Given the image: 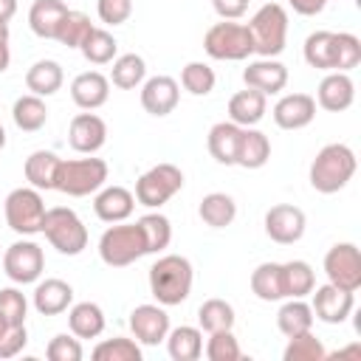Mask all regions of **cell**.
Returning a JSON list of instances; mask_svg holds the SVG:
<instances>
[{
    "mask_svg": "<svg viewBox=\"0 0 361 361\" xmlns=\"http://www.w3.org/2000/svg\"><path fill=\"white\" fill-rule=\"evenodd\" d=\"M195 282L192 262L180 254H164L149 265V293L164 307H175L189 299Z\"/></svg>",
    "mask_w": 361,
    "mask_h": 361,
    "instance_id": "obj_1",
    "label": "cell"
},
{
    "mask_svg": "<svg viewBox=\"0 0 361 361\" xmlns=\"http://www.w3.org/2000/svg\"><path fill=\"white\" fill-rule=\"evenodd\" d=\"M355 166H358L355 152L347 144H324L316 152L307 178L319 195H336L353 180Z\"/></svg>",
    "mask_w": 361,
    "mask_h": 361,
    "instance_id": "obj_2",
    "label": "cell"
},
{
    "mask_svg": "<svg viewBox=\"0 0 361 361\" xmlns=\"http://www.w3.org/2000/svg\"><path fill=\"white\" fill-rule=\"evenodd\" d=\"M248 31L254 39V54L265 56V59H276L285 51L288 42V11L285 6L268 0L265 6H259L254 11V17L248 20Z\"/></svg>",
    "mask_w": 361,
    "mask_h": 361,
    "instance_id": "obj_3",
    "label": "cell"
},
{
    "mask_svg": "<svg viewBox=\"0 0 361 361\" xmlns=\"http://www.w3.org/2000/svg\"><path fill=\"white\" fill-rule=\"evenodd\" d=\"M107 164L102 158H73V161H59L56 169V180L54 189L71 197H85V195H96L104 183H107Z\"/></svg>",
    "mask_w": 361,
    "mask_h": 361,
    "instance_id": "obj_4",
    "label": "cell"
},
{
    "mask_svg": "<svg viewBox=\"0 0 361 361\" xmlns=\"http://www.w3.org/2000/svg\"><path fill=\"white\" fill-rule=\"evenodd\" d=\"M144 254H147V240H144V231L138 223H124V220L113 223L99 237V257L110 268L133 265Z\"/></svg>",
    "mask_w": 361,
    "mask_h": 361,
    "instance_id": "obj_5",
    "label": "cell"
},
{
    "mask_svg": "<svg viewBox=\"0 0 361 361\" xmlns=\"http://www.w3.org/2000/svg\"><path fill=\"white\" fill-rule=\"evenodd\" d=\"M42 234L65 257H76L87 248V228H85L82 217L68 206H54L45 212Z\"/></svg>",
    "mask_w": 361,
    "mask_h": 361,
    "instance_id": "obj_6",
    "label": "cell"
},
{
    "mask_svg": "<svg viewBox=\"0 0 361 361\" xmlns=\"http://www.w3.org/2000/svg\"><path fill=\"white\" fill-rule=\"evenodd\" d=\"M203 51L220 62H243L254 54V39H251L248 25L223 20V23H214L203 34Z\"/></svg>",
    "mask_w": 361,
    "mask_h": 361,
    "instance_id": "obj_7",
    "label": "cell"
},
{
    "mask_svg": "<svg viewBox=\"0 0 361 361\" xmlns=\"http://www.w3.org/2000/svg\"><path fill=\"white\" fill-rule=\"evenodd\" d=\"M45 200L39 195V189L34 186H17L6 195V203H3V214H6V223L14 234L20 237H31V234H39L42 231V217H45Z\"/></svg>",
    "mask_w": 361,
    "mask_h": 361,
    "instance_id": "obj_8",
    "label": "cell"
},
{
    "mask_svg": "<svg viewBox=\"0 0 361 361\" xmlns=\"http://www.w3.org/2000/svg\"><path fill=\"white\" fill-rule=\"evenodd\" d=\"M183 189V172L175 164H155L135 180V203L147 209H161Z\"/></svg>",
    "mask_w": 361,
    "mask_h": 361,
    "instance_id": "obj_9",
    "label": "cell"
},
{
    "mask_svg": "<svg viewBox=\"0 0 361 361\" xmlns=\"http://www.w3.org/2000/svg\"><path fill=\"white\" fill-rule=\"evenodd\" d=\"M3 274L14 282V285H31L42 276L45 271V254L34 240H17L6 248L3 254Z\"/></svg>",
    "mask_w": 361,
    "mask_h": 361,
    "instance_id": "obj_10",
    "label": "cell"
},
{
    "mask_svg": "<svg viewBox=\"0 0 361 361\" xmlns=\"http://www.w3.org/2000/svg\"><path fill=\"white\" fill-rule=\"evenodd\" d=\"M324 274H327V282H333L336 288L355 293L361 288V251H358V245L355 243H336L324 254Z\"/></svg>",
    "mask_w": 361,
    "mask_h": 361,
    "instance_id": "obj_11",
    "label": "cell"
},
{
    "mask_svg": "<svg viewBox=\"0 0 361 361\" xmlns=\"http://www.w3.org/2000/svg\"><path fill=\"white\" fill-rule=\"evenodd\" d=\"M307 228V217L293 203H276L265 212V234L279 245H293L302 240Z\"/></svg>",
    "mask_w": 361,
    "mask_h": 361,
    "instance_id": "obj_12",
    "label": "cell"
},
{
    "mask_svg": "<svg viewBox=\"0 0 361 361\" xmlns=\"http://www.w3.org/2000/svg\"><path fill=\"white\" fill-rule=\"evenodd\" d=\"M310 293H313V302H310L313 319H319L324 324H341V322H347V316L355 307V296L350 290H344V288H336L333 282L319 285Z\"/></svg>",
    "mask_w": 361,
    "mask_h": 361,
    "instance_id": "obj_13",
    "label": "cell"
},
{
    "mask_svg": "<svg viewBox=\"0 0 361 361\" xmlns=\"http://www.w3.org/2000/svg\"><path fill=\"white\" fill-rule=\"evenodd\" d=\"M107 141V124L102 116H96L93 110H85L79 116L71 118V127H68V144L82 152V155H93L104 147Z\"/></svg>",
    "mask_w": 361,
    "mask_h": 361,
    "instance_id": "obj_14",
    "label": "cell"
},
{
    "mask_svg": "<svg viewBox=\"0 0 361 361\" xmlns=\"http://www.w3.org/2000/svg\"><path fill=\"white\" fill-rule=\"evenodd\" d=\"M178 99H180V85L172 76L161 73L141 82V107L155 118L169 116L178 107Z\"/></svg>",
    "mask_w": 361,
    "mask_h": 361,
    "instance_id": "obj_15",
    "label": "cell"
},
{
    "mask_svg": "<svg viewBox=\"0 0 361 361\" xmlns=\"http://www.w3.org/2000/svg\"><path fill=\"white\" fill-rule=\"evenodd\" d=\"M130 330H133L138 344H147V347L161 344L169 333V316H166L164 305H138V307H133Z\"/></svg>",
    "mask_w": 361,
    "mask_h": 361,
    "instance_id": "obj_16",
    "label": "cell"
},
{
    "mask_svg": "<svg viewBox=\"0 0 361 361\" xmlns=\"http://www.w3.org/2000/svg\"><path fill=\"white\" fill-rule=\"evenodd\" d=\"M316 118V99L310 93H285L274 104V121L279 130H302Z\"/></svg>",
    "mask_w": 361,
    "mask_h": 361,
    "instance_id": "obj_17",
    "label": "cell"
},
{
    "mask_svg": "<svg viewBox=\"0 0 361 361\" xmlns=\"http://www.w3.org/2000/svg\"><path fill=\"white\" fill-rule=\"evenodd\" d=\"M243 82L245 87H254L265 96H274V93H282L285 85H288V68L279 62V59H254L248 62V68L243 71Z\"/></svg>",
    "mask_w": 361,
    "mask_h": 361,
    "instance_id": "obj_18",
    "label": "cell"
},
{
    "mask_svg": "<svg viewBox=\"0 0 361 361\" xmlns=\"http://www.w3.org/2000/svg\"><path fill=\"white\" fill-rule=\"evenodd\" d=\"M355 102V82L350 79V73L341 71H330L316 90V104L327 113H344L350 104Z\"/></svg>",
    "mask_w": 361,
    "mask_h": 361,
    "instance_id": "obj_19",
    "label": "cell"
},
{
    "mask_svg": "<svg viewBox=\"0 0 361 361\" xmlns=\"http://www.w3.org/2000/svg\"><path fill=\"white\" fill-rule=\"evenodd\" d=\"M31 302H34V310L39 316H59L73 305V288L65 279H56V276L37 279Z\"/></svg>",
    "mask_w": 361,
    "mask_h": 361,
    "instance_id": "obj_20",
    "label": "cell"
},
{
    "mask_svg": "<svg viewBox=\"0 0 361 361\" xmlns=\"http://www.w3.org/2000/svg\"><path fill=\"white\" fill-rule=\"evenodd\" d=\"M135 209V195L124 186H102L93 197V212L104 223H121L133 214Z\"/></svg>",
    "mask_w": 361,
    "mask_h": 361,
    "instance_id": "obj_21",
    "label": "cell"
},
{
    "mask_svg": "<svg viewBox=\"0 0 361 361\" xmlns=\"http://www.w3.org/2000/svg\"><path fill=\"white\" fill-rule=\"evenodd\" d=\"M110 96V79L99 71H85L71 82V99L82 110H99Z\"/></svg>",
    "mask_w": 361,
    "mask_h": 361,
    "instance_id": "obj_22",
    "label": "cell"
},
{
    "mask_svg": "<svg viewBox=\"0 0 361 361\" xmlns=\"http://www.w3.org/2000/svg\"><path fill=\"white\" fill-rule=\"evenodd\" d=\"M265 110H268V96L254 87L237 90L228 99V121H234L240 127H257L262 121Z\"/></svg>",
    "mask_w": 361,
    "mask_h": 361,
    "instance_id": "obj_23",
    "label": "cell"
},
{
    "mask_svg": "<svg viewBox=\"0 0 361 361\" xmlns=\"http://www.w3.org/2000/svg\"><path fill=\"white\" fill-rule=\"evenodd\" d=\"M240 135H243V127L240 124H234V121H217L209 130V135H206V147H209L212 158L217 164H223V166H234Z\"/></svg>",
    "mask_w": 361,
    "mask_h": 361,
    "instance_id": "obj_24",
    "label": "cell"
},
{
    "mask_svg": "<svg viewBox=\"0 0 361 361\" xmlns=\"http://www.w3.org/2000/svg\"><path fill=\"white\" fill-rule=\"evenodd\" d=\"M271 158V141L262 130L257 127H243V135H240V147H237V161L234 166H243V169H262Z\"/></svg>",
    "mask_w": 361,
    "mask_h": 361,
    "instance_id": "obj_25",
    "label": "cell"
},
{
    "mask_svg": "<svg viewBox=\"0 0 361 361\" xmlns=\"http://www.w3.org/2000/svg\"><path fill=\"white\" fill-rule=\"evenodd\" d=\"M68 6L62 0H34L28 8V25L39 39H54Z\"/></svg>",
    "mask_w": 361,
    "mask_h": 361,
    "instance_id": "obj_26",
    "label": "cell"
},
{
    "mask_svg": "<svg viewBox=\"0 0 361 361\" xmlns=\"http://www.w3.org/2000/svg\"><path fill=\"white\" fill-rule=\"evenodd\" d=\"M68 327L76 338H99L104 333V310L96 302H76L68 307Z\"/></svg>",
    "mask_w": 361,
    "mask_h": 361,
    "instance_id": "obj_27",
    "label": "cell"
},
{
    "mask_svg": "<svg viewBox=\"0 0 361 361\" xmlns=\"http://www.w3.org/2000/svg\"><path fill=\"white\" fill-rule=\"evenodd\" d=\"M65 82L62 65L56 59H37L28 71H25V87L34 96H54Z\"/></svg>",
    "mask_w": 361,
    "mask_h": 361,
    "instance_id": "obj_28",
    "label": "cell"
},
{
    "mask_svg": "<svg viewBox=\"0 0 361 361\" xmlns=\"http://www.w3.org/2000/svg\"><path fill=\"white\" fill-rule=\"evenodd\" d=\"M59 161H62V158H59L56 152H51V149H37V152H31V155L25 158V166H23L25 180H28L34 189H39V192L54 189Z\"/></svg>",
    "mask_w": 361,
    "mask_h": 361,
    "instance_id": "obj_29",
    "label": "cell"
},
{
    "mask_svg": "<svg viewBox=\"0 0 361 361\" xmlns=\"http://www.w3.org/2000/svg\"><path fill=\"white\" fill-rule=\"evenodd\" d=\"M166 353L172 361H195L203 353V330L192 324H180L166 333Z\"/></svg>",
    "mask_w": 361,
    "mask_h": 361,
    "instance_id": "obj_30",
    "label": "cell"
},
{
    "mask_svg": "<svg viewBox=\"0 0 361 361\" xmlns=\"http://www.w3.org/2000/svg\"><path fill=\"white\" fill-rule=\"evenodd\" d=\"M305 62L316 71H336V31H313L305 39Z\"/></svg>",
    "mask_w": 361,
    "mask_h": 361,
    "instance_id": "obj_31",
    "label": "cell"
},
{
    "mask_svg": "<svg viewBox=\"0 0 361 361\" xmlns=\"http://www.w3.org/2000/svg\"><path fill=\"white\" fill-rule=\"evenodd\" d=\"M197 214H200V220H203L206 226H212V228H226V226H231L234 217H237V203H234V197L226 195V192H209V195H203V200H200V206H197Z\"/></svg>",
    "mask_w": 361,
    "mask_h": 361,
    "instance_id": "obj_32",
    "label": "cell"
},
{
    "mask_svg": "<svg viewBox=\"0 0 361 361\" xmlns=\"http://www.w3.org/2000/svg\"><path fill=\"white\" fill-rule=\"evenodd\" d=\"M251 290L262 302H279V299H285L282 262H259L251 271Z\"/></svg>",
    "mask_w": 361,
    "mask_h": 361,
    "instance_id": "obj_33",
    "label": "cell"
},
{
    "mask_svg": "<svg viewBox=\"0 0 361 361\" xmlns=\"http://www.w3.org/2000/svg\"><path fill=\"white\" fill-rule=\"evenodd\" d=\"M276 327L285 338L299 336L305 330H313V310L305 299H288L276 313Z\"/></svg>",
    "mask_w": 361,
    "mask_h": 361,
    "instance_id": "obj_34",
    "label": "cell"
},
{
    "mask_svg": "<svg viewBox=\"0 0 361 361\" xmlns=\"http://www.w3.org/2000/svg\"><path fill=\"white\" fill-rule=\"evenodd\" d=\"M11 118H14V124H17L23 133H37V130H42L45 121H48V107H45L42 96L25 93V96H20V99L14 102Z\"/></svg>",
    "mask_w": 361,
    "mask_h": 361,
    "instance_id": "obj_35",
    "label": "cell"
},
{
    "mask_svg": "<svg viewBox=\"0 0 361 361\" xmlns=\"http://www.w3.org/2000/svg\"><path fill=\"white\" fill-rule=\"evenodd\" d=\"M282 285H285V299H305L316 288V274L310 262L305 259L282 262Z\"/></svg>",
    "mask_w": 361,
    "mask_h": 361,
    "instance_id": "obj_36",
    "label": "cell"
},
{
    "mask_svg": "<svg viewBox=\"0 0 361 361\" xmlns=\"http://www.w3.org/2000/svg\"><path fill=\"white\" fill-rule=\"evenodd\" d=\"M147 79V62L138 54H121L113 59L110 68V82L121 90H135Z\"/></svg>",
    "mask_w": 361,
    "mask_h": 361,
    "instance_id": "obj_37",
    "label": "cell"
},
{
    "mask_svg": "<svg viewBox=\"0 0 361 361\" xmlns=\"http://www.w3.org/2000/svg\"><path fill=\"white\" fill-rule=\"evenodd\" d=\"M79 51H82V56H85L90 65H110V62L116 59L118 42H116V37H113L110 31L93 25V31L85 37V42L79 45Z\"/></svg>",
    "mask_w": 361,
    "mask_h": 361,
    "instance_id": "obj_38",
    "label": "cell"
},
{
    "mask_svg": "<svg viewBox=\"0 0 361 361\" xmlns=\"http://www.w3.org/2000/svg\"><path fill=\"white\" fill-rule=\"evenodd\" d=\"M144 231V240H147V254H161L169 243H172V223L169 217H164L161 212H149L144 217L135 220Z\"/></svg>",
    "mask_w": 361,
    "mask_h": 361,
    "instance_id": "obj_39",
    "label": "cell"
},
{
    "mask_svg": "<svg viewBox=\"0 0 361 361\" xmlns=\"http://www.w3.org/2000/svg\"><path fill=\"white\" fill-rule=\"evenodd\" d=\"M234 307L226 302V299H206L200 307H197V324L200 330L206 333H214V330H231L234 327Z\"/></svg>",
    "mask_w": 361,
    "mask_h": 361,
    "instance_id": "obj_40",
    "label": "cell"
},
{
    "mask_svg": "<svg viewBox=\"0 0 361 361\" xmlns=\"http://www.w3.org/2000/svg\"><path fill=\"white\" fill-rule=\"evenodd\" d=\"M90 355H93V361H141V347L135 338L116 336V338L99 341Z\"/></svg>",
    "mask_w": 361,
    "mask_h": 361,
    "instance_id": "obj_41",
    "label": "cell"
},
{
    "mask_svg": "<svg viewBox=\"0 0 361 361\" xmlns=\"http://www.w3.org/2000/svg\"><path fill=\"white\" fill-rule=\"evenodd\" d=\"M90 31H93L90 17H87L85 11H71V8H68V14L62 17V23H59L54 39H56L59 45H65V48H79Z\"/></svg>",
    "mask_w": 361,
    "mask_h": 361,
    "instance_id": "obj_42",
    "label": "cell"
},
{
    "mask_svg": "<svg viewBox=\"0 0 361 361\" xmlns=\"http://www.w3.org/2000/svg\"><path fill=\"white\" fill-rule=\"evenodd\" d=\"M327 350L322 344V338L313 336V330H305L299 336H290L288 338V347L282 353L285 361H324Z\"/></svg>",
    "mask_w": 361,
    "mask_h": 361,
    "instance_id": "obj_43",
    "label": "cell"
},
{
    "mask_svg": "<svg viewBox=\"0 0 361 361\" xmlns=\"http://www.w3.org/2000/svg\"><path fill=\"white\" fill-rule=\"evenodd\" d=\"M214 82H217V76L206 62H189L180 71V85L192 96H209L214 90Z\"/></svg>",
    "mask_w": 361,
    "mask_h": 361,
    "instance_id": "obj_44",
    "label": "cell"
},
{
    "mask_svg": "<svg viewBox=\"0 0 361 361\" xmlns=\"http://www.w3.org/2000/svg\"><path fill=\"white\" fill-rule=\"evenodd\" d=\"M206 358L209 361H240L243 350L231 330H214L206 338Z\"/></svg>",
    "mask_w": 361,
    "mask_h": 361,
    "instance_id": "obj_45",
    "label": "cell"
},
{
    "mask_svg": "<svg viewBox=\"0 0 361 361\" xmlns=\"http://www.w3.org/2000/svg\"><path fill=\"white\" fill-rule=\"evenodd\" d=\"M361 62V39L350 31H336V71L350 73Z\"/></svg>",
    "mask_w": 361,
    "mask_h": 361,
    "instance_id": "obj_46",
    "label": "cell"
},
{
    "mask_svg": "<svg viewBox=\"0 0 361 361\" xmlns=\"http://www.w3.org/2000/svg\"><path fill=\"white\" fill-rule=\"evenodd\" d=\"M48 361H82L85 350H82V338H76L73 333H56L48 347H45Z\"/></svg>",
    "mask_w": 361,
    "mask_h": 361,
    "instance_id": "obj_47",
    "label": "cell"
},
{
    "mask_svg": "<svg viewBox=\"0 0 361 361\" xmlns=\"http://www.w3.org/2000/svg\"><path fill=\"white\" fill-rule=\"evenodd\" d=\"M0 313L11 324H25V316H28V299H25V293L17 290V288H0Z\"/></svg>",
    "mask_w": 361,
    "mask_h": 361,
    "instance_id": "obj_48",
    "label": "cell"
},
{
    "mask_svg": "<svg viewBox=\"0 0 361 361\" xmlns=\"http://www.w3.org/2000/svg\"><path fill=\"white\" fill-rule=\"evenodd\" d=\"M99 20L107 25H121L133 14V0H96Z\"/></svg>",
    "mask_w": 361,
    "mask_h": 361,
    "instance_id": "obj_49",
    "label": "cell"
},
{
    "mask_svg": "<svg viewBox=\"0 0 361 361\" xmlns=\"http://www.w3.org/2000/svg\"><path fill=\"white\" fill-rule=\"evenodd\" d=\"M25 344H28V330H25V324H11L8 333L0 338V358H14Z\"/></svg>",
    "mask_w": 361,
    "mask_h": 361,
    "instance_id": "obj_50",
    "label": "cell"
},
{
    "mask_svg": "<svg viewBox=\"0 0 361 361\" xmlns=\"http://www.w3.org/2000/svg\"><path fill=\"white\" fill-rule=\"evenodd\" d=\"M220 20H240L248 11V0H212Z\"/></svg>",
    "mask_w": 361,
    "mask_h": 361,
    "instance_id": "obj_51",
    "label": "cell"
},
{
    "mask_svg": "<svg viewBox=\"0 0 361 361\" xmlns=\"http://www.w3.org/2000/svg\"><path fill=\"white\" fill-rule=\"evenodd\" d=\"M327 3H330V0H288V6H290L296 14H302V17H313V14L324 11Z\"/></svg>",
    "mask_w": 361,
    "mask_h": 361,
    "instance_id": "obj_52",
    "label": "cell"
},
{
    "mask_svg": "<svg viewBox=\"0 0 361 361\" xmlns=\"http://www.w3.org/2000/svg\"><path fill=\"white\" fill-rule=\"evenodd\" d=\"M11 48H8V23H0V73L8 71Z\"/></svg>",
    "mask_w": 361,
    "mask_h": 361,
    "instance_id": "obj_53",
    "label": "cell"
},
{
    "mask_svg": "<svg viewBox=\"0 0 361 361\" xmlns=\"http://www.w3.org/2000/svg\"><path fill=\"white\" fill-rule=\"evenodd\" d=\"M17 14V0H0V23H8Z\"/></svg>",
    "mask_w": 361,
    "mask_h": 361,
    "instance_id": "obj_54",
    "label": "cell"
},
{
    "mask_svg": "<svg viewBox=\"0 0 361 361\" xmlns=\"http://www.w3.org/2000/svg\"><path fill=\"white\" fill-rule=\"evenodd\" d=\"M347 355H361V344H350V347H344V350H338V353H333V355H324V358H347Z\"/></svg>",
    "mask_w": 361,
    "mask_h": 361,
    "instance_id": "obj_55",
    "label": "cell"
},
{
    "mask_svg": "<svg viewBox=\"0 0 361 361\" xmlns=\"http://www.w3.org/2000/svg\"><path fill=\"white\" fill-rule=\"evenodd\" d=\"M6 147V130H3V124H0V149Z\"/></svg>",
    "mask_w": 361,
    "mask_h": 361,
    "instance_id": "obj_56",
    "label": "cell"
},
{
    "mask_svg": "<svg viewBox=\"0 0 361 361\" xmlns=\"http://www.w3.org/2000/svg\"><path fill=\"white\" fill-rule=\"evenodd\" d=\"M0 259H3V257H0Z\"/></svg>",
    "mask_w": 361,
    "mask_h": 361,
    "instance_id": "obj_57",
    "label": "cell"
}]
</instances>
